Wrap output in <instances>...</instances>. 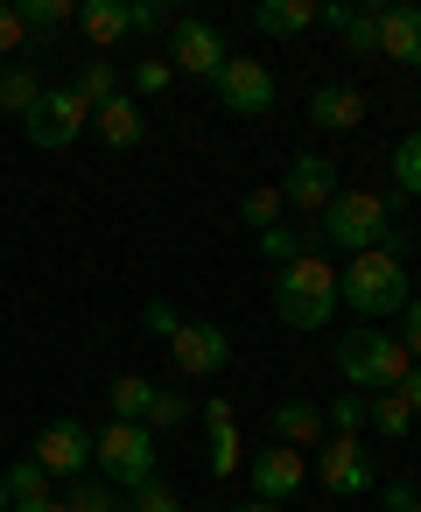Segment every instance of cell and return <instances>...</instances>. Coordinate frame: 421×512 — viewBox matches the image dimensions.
<instances>
[{
	"mask_svg": "<svg viewBox=\"0 0 421 512\" xmlns=\"http://www.w3.org/2000/svg\"><path fill=\"white\" fill-rule=\"evenodd\" d=\"M337 302H351V316H400L407 309V239L393 232L372 253H351V267L337 274Z\"/></svg>",
	"mask_w": 421,
	"mask_h": 512,
	"instance_id": "1",
	"label": "cell"
},
{
	"mask_svg": "<svg viewBox=\"0 0 421 512\" xmlns=\"http://www.w3.org/2000/svg\"><path fill=\"white\" fill-rule=\"evenodd\" d=\"M274 316L288 330H323L337 316V267L323 253H302L274 274Z\"/></svg>",
	"mask_w": 421,
	"mask_h": 512,
	"instance_id": "2",
	"label": "cell"
},
{
	"mask_svg": "<svg viewBox=\"0 0 421 512\" xmlns=\"http://www.w3.org/2000/svg\"><path fill=\"white\" fill-rule=\"evenodd\" d=\"M316 239L337 246V253H372V246H386V239H393V197H379V190H337V197L323 204V218H316Z\"/></svg>",
	"mask_w": 421,
	"mask_h": 512,
	"instance_id": "3",
	"label": "cell"
},
{
	"mask_svg": "<svg viewBox=\"0 0 421 512\" xmlns=\"http://www.w3.org/2000/svg\"><path fill=\"white\" fill-rule=\"evenodd\" d=\"M337 372H344V393H400V379H407V351L393 344V330L358 323V330L337 337Z\"/></svg>",
	"mask_w": 421,
	"mask_h": 512,
	"instance_id": "4",
	"label": "cell"
},
{
	"mask_svg": "<svg viewBox=\"0 0 421 512\" xmlns=\"http://www.w3.org/2000/svg\"><path fill=\"white\" fill-rule=\"evenodd\" d=\"M92 470L127 498L134 484L155 477V435H148L141 421H106V428L92 435Z\"/></svg>",
	"mask_w": 421,
	"mask_h": 512,
	"instance_id": "5",
	"label": "cell"
},
{
	"mask_svg": "<svg viewBox=\"0 0 421 512\" xmlns=\"http://www.w3.org/2000/svg\"><path fill=\"white\" fill-rule=\"evenodd\" d=\"M225 57H232V50H225V36H218L211 22H197V15H176V22H169V57H162L169 71H183V78H218Z\"/></svg>",
	"mask_w": 421,
	"mask_h": 512,
	"instance_id": "6",
	"label": "cell"
},
{
	"mask_svg": "<svg viewBox=\"0 0 421 512\" xmlns=\"http://www.w3.org/2000/svg\"><path fill=\"white\" fill-rule=\"evenodd\" d=\"M169 358H176L183 379H211V372L232 365V337H225V323H211V316H183V330L169 337Z\"/></svg>",
	"mask_w": 421,
	"mask_h": 512,
	"instance_id": "7",
	"label": "cell"
},
{
	"mask_svg": "<svg viewBox=\"0 0 421 512\" xmlns=\"http://www.w3.org/2000/svg\"><path fill=\"white\" fill-rule=\"evenodd\" d=\"M211 85H218V106L239 113V120H267L274 113V71L253 64V57H225V71Z\"/></svg>",
	"mask_w": 421,
	"mask_h": 512,
	"instance_id": "8",
	"label": "cell"
},
{
	"mask_svg": "<svg viewBox=\"0 0 421 512\" xmlns=\"http://www.w3.org/2000/svg\"><path fill=\"white\" fill-rule=\"evenodd\" d=\"M85 127H92V106H85L71 85H64V92H43V99H36V113L22 120L29 148H71Z\"/></svg>",
	"mask_w": 421,
	"mask_h": 512,
	"instance_id": "9",
	"label": "cell"
},
{
	"mask_svg": "<svg viewBox=\"0 0 421 512\" xmlns=\"http://www.w3.org/2000/svg\"><path fill=\"white\" fill-rule=\"evenodd\" d=\"M36 463H43L57 484H71V477H92V428H85L78 414L50 421V428L36 435Z\"/></svg>",
	"mask_w": 421,
	"mask_h": 512,
	"instance_id": "10",
	"label": "cell"
},
{
	"mask_svg": "<svg viewBox=\"0 0 421 512\" xmlns=\"http://www.w3.org/2000/svg\"><path fill=\"white\" fill-rule=\"evenodd\" d=\"M316 484H323V491H337V498H358V491H372V484H379V470H372L365 442L330 435V442H323V456H316Z\"/></svg>",
	"mask_w": 421,
	"mask_h": 512,
	"instance_id": "11",
	"label": "cell"
},
{
	"mask_svg": "<svg viewBox=\"0 0 421 512\" xmlns=\"http://www.w3.org/2000/svg\"><path fill=\"white\" fill-rule=\"evenodd\" d=\"M246 477H253V498L260 505H288L302 484H309V463H302V449H260L253 463H246Z\"/></svg>",
	"mask_w": 421,
	"mask_h": 512,
	"instance_id": "12",
	"label": "cell"
},
{
	"mask_svg": "<svg viewBox=\"0 0 421 512\" xmlns=\"http://www.w3.org/2000/svg\"><path fill=\"white\" fill-rule=\"evenodd\" d=\"M337 197V162L330 155H295L288 162V176H281V204L288 211H316L323 218V204Z\"/></svg>",
	"mask_w": 421,
	"mask_h": 512,
	"instance_id": "13",
	"label": "cell"
},
{
	"mask_svg": "<svg viewBox=\"0 0 421 512\" xmlns=\"http://www.w3.org/2000/svg\"><path fill=\"white\" fill-rule=\"evenodd\" d=\"M323 29H337V43L351 57H379V8H344V0H330V8H316Z\"/></svg>",
	"mask_w": 421,
	"mask_h": 512,
	"instance_id": "14",
	"label": "cell"
},
{
	"mask_svg": "<svg viewBox=\"0 0 421 512\" xmlns=\"http://www.w3.org/2000/svg\"><path fill=\"white\" fill-rule=\"evenodd\" d=\"M309 120H316L323 134H351V127L365 120V92H358V85H316V92H309Z\"/></svg>",
	"mask_w": 421,
	"mask_h": 512,
	"instance_id": "15",
	"label": "cell"
},
{
	"mask_svg": "<svg viewBox=\"0 0 421 512\" xmlns=\"http://www.w3.org/2000/svg\"><path fill=\"white\" fill-rule=\"evenodd\" d=\"M379 57L421 71V8H379Z\"/></svg>",
	"mask_w": 421,
	"mask_h": 512,
	"instance_id": "16",
	"label": "cell"
},
{
	"mask_svg": "<svg viewBox=\"0 0 421 512\" xmlns=\"http://www.w3.org/2000/svg\"><path fill=\"white\" fill-rule=\"evenodd\" d=\"M204 435H211V470L232 477L239 470V414H232V400H204Z\"/></svg>",
	"mask_w": 421,
	"mask_h": 512,
	"instance_id": "17",
	"label": "cell"
},
{
	"mask_svg": "<svg viewBox=\"0 0 421 512\" xmlns=\"http://www.w3.org/2000/svg\"><path fill=\"white\" fill-rule=\"evenodd\" d=\"M92 127H99V141L106 148H141V134H148V120H141V106L120 92V99H106L99 113H92Z\"/></svg>",
	"mask_w": 421,
	"mask_h": 512,
	"instance_id": "18",
	"label": "cell"
},
{
	"mask_svg": "<svg viewBox=\"0 0 421 512\" xmlns=\"http://www.w3.org/2000/svg\"><path fill=\"white\" fill-rule=\"evenodd\" d=\"M253 29L295 43L302 29H316V8H309V0H260V8H253Z\"/></svg>",
	"mask_w": 421,
	"mask_h": 512,
	"instance_id": "19",
	"label": "cell"
},
{
	"mask_svg": "<svg viewBox=\"0 0 421 512\" xmlns=\"http://www.w3.org/2000/svg\"><path fill=\"white\" fill-rule=\"evenodd\" d=\"M267 428H274V442H281V449H302V442H323V407H309V400H281Z\"/></svg>",
	"mask_w": 421,
	"mask_h": 512,
	"instance_id": "20",
	"label": "cell"
},
{
	"mask_svg": "<svg viewBox=\"0 0 421 512\" xmlns=\"http://www.w3.org/2000/svg\"><path fill=\"white\" fill-rule=\"evenodd\" d=\"M71 22L85 29V43H92V50H113V43L127 36V0H85Z\"/></svg>",
	"mask_w": 421,
	"mask_h": 512,
	"instance_id": "21",
	"label": "cell"
},
{
	"mask_svg": "<svg viewBox=\"0 0 421 512\" xmlns=\"http://www.w3.org/2000/svg\"><path fill=\"white\" fill-rule=\"evenodd\" d=\"M71 92H78V99H85V106L99 113L106 99H120V92H127V78L113 71V57H92V64H85V71L71 78Z\"/></svg>",
	"mask_w": 421,
	"mask_h": 512,
	"instance_id": "22",
	"label": "cell"
},
{
	"mask_svg": "<svg viewBox=\"0 0 421 512\" xmlns=\"http://www.w3.org/2000/svg\"><path fill=\"white\" fill-rule=\"evenodd\" d=\"M155 393H162L155 379H141V372H120V379H113V421H141V428H148V407H155Z\"/></svg>",
	"mask_w": 421,
	"mask_h": 512,
	"instance_id": "23",
	"label": "cell"
},
{
	"mask_svg": "<svg viewBox=\"0 0 421 512\" xmlns=\"http://www.w3.org/2000/svg\"><path fill=\"white\" fill-rule=\"evenodd\" d=\"M0 484H8V505H29V498H57V491H50L57 477H50V470H43L36 456L8 463V470H0Z\"/></svg>",
	"mask_w": 421,
	"mask_h": 512,
	"instance_id": "24",
	"label": "cell"
},
{
	"mask_svg": "<svg viewBox=\"0 0 421 512\" xmlns=\"http://www.w3.org/2000/svg\"><path fill=\"white\" fill-rule=\"evenodd\" d=\"M36 99H43V78H36L29 64H15V71H0V113H15V120H29V113H36Z\"/></svg>",
	"mask_w": 421,
	"mask_h": 512,
	"instance_id": "25",
	"label": "cell"
},
{
	"mask_svg": "<svg viewBox=\"0 0 421 512\" xmlns=\"http://www.w3.org/2000/svg\"><path fill=\"white\" fill-rule=\"evenodd\" d=\"M15 15H22V36L29 43H50V29H64L78 8H64V0H15Z\"/></svg>",
	"mask_w": 421,
	"mask_h": 512,
	"instance_id": "26",
	"label": "cell"
},
{
	"mask_svg": "<svg viewBox=\"0 0 421 512\" xmlns=\"http://www.w3.org/2000/svg\"><path fill=\"white\" fill-rule=\"evenodd\" d=\"M127 498L106 484V477H71V491H64V512H120Z\"/></svg>",
	"mask_w": 421,
	"mask_h": 512,
	"instance_id": "27",
	"label": "cell"
},
{
	"mask_svg": "<svg viewBox=\"0 0 421 512\" xmlns=\"http://www.w3.org/2000/svg\"><path fill=\"white\" fill-rule=\"evenodd\" d=\"M365 428H379V435H393V442H400V435L414 428V407H407V393H372V421H365Z\"/></svg>",
	"mask_w": 421,
	"mask_h": 512,
	"instance_id": "28",
	"label": "cell"
},
{
	"mask_svg": "<svg viewBox=\"0 0 421 512\" xmlns=\"http://www.w3.org/2000/svg\"><path fill=\"white\" fill-rule=\"evenodd\" d=\"M393 190H400V197H421V127L393 148Z\"/></svg>",
	"mask_w": 421,
	"mask_h": 512,
	"instance_id": "29",
	"label": "cell"
},
{
	"mask_svg": "<svg viewBox=\"0 0 421 512\" xmlns=\"http://www.w3.org/2000/svg\"><path fill=\"white\" fill-rule=\"evenodd\" d=\"M260 253L288 267V260H302V253H316V239H302L295 225H267V232H260Z\"/></svg>",
	"mask_w": 421,
	"mask_h": 512,
	"instance_id": "30",
	"label": "cell"
},
{
	"mask_svg": "<svg viewBox=\"0 0 421 512\" xmlns=\"http://www.w3.org/2000/svg\"><path fill=\"white\" fill-rule=\"evenodd\" d=\"M281 211H288V204H281V190H246V197H239V218H246L253 232L281 225Z\"/></svg>",
	"mask_w": 421,
	"mask_h": 512,
	"instance_id": "31",
	"label": "cell"
},
{
	"mask_svg": "<svg viewBox=\"0 0 421 512\" xmlns=\"http://www.w3.org/2000/svg\"><path fill=\"white\" fill-rule=\"evenodd\" d=\"M323 421H330L337 435H351V442H358V428L372 421V400H365V393H337V407H330Z\"/></svg>",
	"mask_w": 421,
	"mask_h": 512,
	"instance_id": "32",
	"label": "cell"
},
{
	"mask_svg": "<svg viewBox=\"0 0 421 512\" xmlns=\"http://www.w3.org/2000/svg\"><path fill=\"white\" fill-rule=\"evenodd\" d=\"M127 505H134V512H190V505H183L169 484H155V477H148V484H134V491H127Z\"/></svg>",
	"mask_w": 421,
	"mask_h": 512,
	"instance_id": "33",
	"label": "cell"
},
{
	"mask_svg": "<svg viewBox=\"0 0 421 512\" xmlns=\"http://www.w3.org/2000/svg\"><path fill=\"white\" fill-rule=\"evenodd\" d=\"M190 421V393H155V407H148V435L155 428H183Z\"/></svg>",
	"mask_w": 421,
	"mask_h": 512,
	"instance_id": "34",
	"label": "cell"
},
{
	"mask_svg": "<svg viewBox=\"0 0 421 512\" xmlns=\"http://www.w3.org/2000/svg\"><path fill=\"white\" fill-rule=\"evenodd\" d=\"M393 344L407 351V365H421V295H407V309H400V330H393Z\"/></svg>",
	"mask_w": 421,
	"mask_h": 512,
	"instance_id": "35",
	"label": "cell"
},
{
	"mask_svg": "<svg viewBox=\"0 0 421 512\" xmlns=\"http://www.w3.org/2000/svg\"><path fill=\"white\" fill-rule=\"evenodd\" d=\"M127 85H134V92H148V99H155V92H169V85H176V71H169V64H162V57H141V64H134V78H127Z\"/></svg>",
	"mask_w": 421,
	"mask_h": 512,
	"instance_id": "36",
	"label": "cell"
},
{
	"mask_svg": "<svg viewBox=\"0 0 421 512\" xmlns=\"http://www.w3.org/2000/svg\"><path fill=\"white\" fill-rule=\"evenodd\" d=\"M176 15L155 8V0H127V36H148V29H169Z\"/></svg>",
	"mask_w": 421,
	"mask_h": 512,
	"instance_id": "37",
	"label": "cell"
},
{
	"mask_svg": "<svg viewBox=\"0 0 421 512\" xmlns=\"http://www.w3.org/2000/svg\"><path fill=\"white\" fill-rule=\"evenodd\" d=\"M141 323H148V330H155L162 344H169V337L183 330V316H176V302H148V309H141Z\"/></svg>",
	"mask_w": 421,
	"mask_h": 512,
	"instance_id": "38",
	"label": "cell"
},
{
	"mask_svg": "<svg viewBox=\"0 0 421 512\" xmlns=\"http://www.w3.org/2000/svg\"><path fill=\"white\" fill-rule=\"evenodd\" d=\"M15 43H29L22 36V15H15V0H0V57H8Z\"/></svg>",
	"mask_w": 421,
	"mask_h": 512,
	"instance_id": "39",
	"label": "cell"
},
{
	"mask_svg": "<svg viewBox=\"0 0 421 512\" xmlns=\"http://www.w3.org/2000/svg\"><path fill=\"white\" fill-rule=\"evenodd\" d=\"M379 498H386V512H414V498H421V491H414L407 477H393V484H379Z\"/></svg>",
	"mask_w": 421,
	"mask_h": 512,
	"instance_id": "40",
	"label": "cell"
},
{
	"mask_svg": "<svg viewBox=\"0 0 421 512\" xmlns=\"http://www.w3.org/2000/svg\"><path fill=\"white\" fill-rule=\"evenodd\" d=\"M400 393H407V407L421 414V365H407V379H400Z\"/></svg>",
	"mask_w": 421,
	"mask_h": 512,
	"instance_id": "41",
	"label": "cell"
},
{
	"mask_svg": "<svg viewBox=\"0 0 421 512\" xmlns=\"http://www.w3.org/2000/svg\"><path fill=\"white\" fill-rule=\"evenodd\" d=\"M15 512H64V498H29V505H15Z\"/></svg>",
	"mask_w": 421,
	"mask_h": 512,
	"instance_id": "42",
	"label": "cell"
},
{
	"mask_svg": "<svg viewBox=\"0 0 421 512\" xmlns=\"http://www.w3.org/2000/svg\"><path fill=\"white\" fill-rule=\"evenodd\" d=\"M232 512H281V505H260V498H246V505H232Z\"/></svg>",
	"mask_w": 421,
	"mask_h": 512,
	"instance_id": "43",
	"label": "cell"
},
{
	"mask_svg": "<svg viewBox=\"0 0 421 512\" xmlns=\"http://www.w3.org/2000/svg\"><path fill=\"white\" fill-rule=\"evenodd\" d=\"M0 512H8V484H0Z\"/></svg>",
	"mask_w": 421,
	"mask_h": 512,
	"instance_id": "44",
	"label": "cell"
},
{
	"mask_svg": "<svg viewBox=\"0 0 421 512\" xmlns=\"http://www.w3.org/2000/svg\"><path fill=\"white\" fill-rule=\"evenodd\" d=\"M414 512H421V498H414Z\"/></svg>",
	"mask_w": 421,
	"mask_h": 512,
	"instance_id": "45",
	"label": "cell"
},
{
	"mask_svg": "<svg viewBox=\"0 0 421 512\" xmlns=\"http://www.w3.org/2000/svg\"><path fill=\"white\" fill-rule=\"evenodd\" d=\"M414 99H421V92H414Z\"/></svg>",
	"mask_w": 421,
	"mask_h": 512,
	"instance_id": "46",
	"label": "cell"
}]
</instances>
